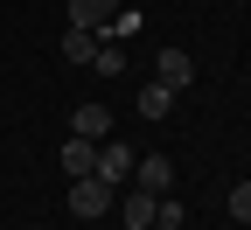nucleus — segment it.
Listing matches in <instances>:
<instances>
[{"label":"nucleus","mask_w":251,"mask_h":230,"mask_svg":"<svg viewBox=\"0 0 251 230\" xmlns=\"http://www.w3.org/2000/svg\"><path fill=\"white\" fill-rule=\"evenodd\" d=\"M105 209H112V181L77 175V181H70V216H84V223H91V216H105Z\"/></svg>","instance_id":"f257e3e1"},{"label":"nucleus","mask_w":251,"mask_h":230,"mask_svg":"<svg viewBox=\"0 0 251 230\" xmlns=\"http://www.w3.org/2000/svg\"><path fill=\"white\" fill-rule=\"evenodd\" d=\"M153 84H168L181 98L188 84H196V56H188V49H161V56H153Z\"/></svg>","instance_id":"f03ea898"},{"label":"nucleus","mask_w":251,"mask_h":230,"mask_svg":"<svg viewBox=\"0 0 251 230\" xmlns=\"http://www.w3.org/2000/svg\"><path fill=\"white\" fill-rule=\"evenodd\" d=\"M133 188H147V195H175V160H168V153L133 160Z\"/></svg>","instance_id":"7ed1b4c3"},{"label":"nucleus","mask_w":251,"mask_h":230,"mask_svg":"<svg viewBox=\"0 0 251 230\" xmlns=\"http://www.w3.org/2000/svg\"><path fill=\"white\" fill-rule=\"evenodd\" d=\"M56 160H63V175H70V181H77V175H98V140H77V133H70Z\"/></svg>","instance_id":"20e7f679"},{"label":"nucleus","mask_w":251,"mask_h":230,"mask_svg":"<svg viewBox=\"0 0 251 230\" xmlns=\"http://www.w3.org/2000/svg\"><path fill=\"white\" fill-rule=\"evenodd\" d=\"M98 181H133V147H126V140H105L98 147Z\"/></svg>","instance_id":"39448f33"},{"label":"nucleus","mask_w":251,"mask_h":230,"mask_svg":"<svg viewBox=\"0 0 251 230\" xmlns=\"http://www.w3.org/2000/svg\"><path fill=\"white\" fill-rule=\"evenodd\" d=\"M153 203H161V195L126 188V195H119V216H126V230H153Z\"/></svg>","instance_id":"423d86ee"},{"label":"nucleus","mask_w":251,"mask_h":230,"mask_svg":"<svg viewBox=\"0 0 251 230\" xmlns=\"http://www.w3.org/2000/svg\"><path fill=\"white\" fill-rule=\"evenodd\" d=\"M70 133H77V140H112V112H105V105H77V112H70Z\"/></svg>","instance_id":"0eeeda50"},{"label":"nucleus","mask_w":251,"mask_h":230,"mask_svg":"<svg viewBox=\"0 0 251 230\" xmlns=\"http://www.w3.org/2000/svg\"><path fill=\"white\" fill-rule=\"evenodd\" d=\"M119 14V0H70V28H91L98 35V21H112Z\"/></svg>","instance_id":"6e6552de"},{"label":"nucleus","mask_w":251,"mask_h":230,"mask_svg":"<svg viewBox=\"0 0 251 230\" xmlns=\"http://www.w3.org/2000/svg\"><path fill=\"white\" fill-rule=\"evenodd\" d=\"M63 63H98V35L91 28H63Z\"/></svg>","instance_id":"1a4fd4ad"},{"label":"nucleus","mask_w":251,"mask_h":230,"mask_svg":"<svg viewBox=\"0 0 251 230\" xmlns=\"http://www.w3.org/2000/svg\"><path fill=\"white\" fill-rule=\"evenodd\" d=\"M140 112H147V119H168V112H175V91L147 77V84H140Z\"/></svg>","instance_id":"9d476101"},{"label":"nucleus","mask_w":251,"mask_h":230,"mask_svg":"<svg viewBox=\"0 0 251 230\" xmlns=\"http://www.w3.org/2000/svg\"><path fill=\"white\" fill-rule=\"evenodd\" d=\"M181 223H188V209L175 195H161V203H153V230H181Z\"/></svg>","instance_id":"9b49d317"},{"label":"nucleus","mask_w":251,"mask_h":230,"mask_svg":"<svg viewBox=\"0 0 251 230\" xmlns=\"http://www.w3.org/2000/svg\"><path fill=\"white\" fill-rule=\"evenodd\" d=\"M98 70H105V77L126 70V49H119V42H98Z\"/></svg>","instance_id":"f8f14e48"},{"label":"nucleus","mask_w":251,"mask_h":230,"mask_svg":"<svg viewBox=\"0 0 251 230\" xmlns=\"http://www.w3.org/2000/svg\"><path fill=\"white\" fill-rule=\"evenodd\" d=\"M230 216H237V223H251V181H237V188H230Z\"/></svg>","instance_id":"ddd939ff"}]
</instances>
